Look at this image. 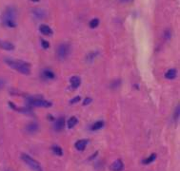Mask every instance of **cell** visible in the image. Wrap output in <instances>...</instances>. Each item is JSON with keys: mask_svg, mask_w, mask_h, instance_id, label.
Wrapping results in <instances>:
<instances>
[{"mask_svg": "<svg viewBox=\"0 0 180 171\" xmlns=\"http://www.w3.org/2000/svg\"><path fill=\"white\" fill-rule=\"evenodd\" d=\"M29 104L33 107H52V103L40 97H31L29 98Z\"/></svg>", "mask_w": 180, "mask_h": 171, "instance_id": "5", "label": "cell"}, {"mask_svg": "<svg viewBox=\"0 0 180 171\" xmlns=\"http://www.w3.org/2000/svg\"><path fill=\"white\" fill-rule=\"evenodd\" d=\"M98 25H99V20H98L97 18H94V19H93L91 22H90V27H91L92 29L96 28Z\"/></svg>", "mask_w": 180, "mask_h": 171, "instance_id": "20", "label": "cell"}, {"mask_svg": "<svg viewBox=\"0 0 180 171\" xmlns=\"http://www.w3.org/2000/svg\"><path fill=\"white\" fill-rule=\"evenodd\" d=\"M71 85V88H77L80 84H81V79L79 76H73L70 80Z\"/></svg>", "mask_w": 180, "mask_h": 171, "instance_id": "9", "label": "cell"}, {"mask_svg": "<svg viewBox=\"0 0 180 171\" xmlns=\"http://www.w3.org/2000/svg\"><path fill=\"white\" fill-rule=\"evenodd\" d=\"M38 128H39V127H38V125H37L36 123H31V124H29V125L26 127V130H27V131H28L29 133H34V132H36L37 130H38Z\"/></svg>", "mask_w": 180, "mask_h": 171, "instance_id": "13", "label": "cell"}, {"mask_svg": "<svg viewBox=\"0 0 180 171\" xmlns=\"http://www.w3.org/2000/svg\"><path fill=\"white\" fill-rule=\"evenodd\" d=\"M88 145V141L87 140H79L75 143V147L76 149L79 150V151H83L85 148H86Z\"/></svg>", "mask_w": 180, "mask_h": 171, "instance_id": "10", "label": "cell"}, {"mask_svg": "<svg viewBox=\"0 0 180 171\" xmlns=\"http://www.w3.org/2000/svg\"><path fill=\"white\" fill-rule=\"evenodd\" d=\"M124 169V164L121 160H116L111 165V171H122Z\"/></svg>", "mask_w": 180, "mask_h": 171, "instance_id": "6", "label": "cell"}, {"mask_svg": "<svg viewBox=\"0 0 180 171\" xmlns=\"http://www.w3.org/2000/svg\"><path fill=\"white\" fill-rule=\"evenodd\" d=\"M5 62L8 66H10L12 70H15L22 74L28 75L31 73V65L28 62L22 61V60H15V59H5Z\"/></svg>", "mask_w": 180, "mask_h": 171, "instance_id": "1", "label": "cell"}, {"mask_svg": "<svg viewBox=\"0 0 180 171\" xmlns=\"http://www.w3.org/2000/svg\"><path fill=\"white\" fill-rule=\"evenodd\" d=\"M176 73H177L176 70L171 69V70H169L167 71V72H166L165 77L167 78V79H174L175 76H176Z\"/></svg>", "mask_w": 180, "mask_h": 171, "instance_id": "14", "label": "cell"}, {"mask_svg": "<svg viewBox=\"0 0 180 171\" xmlns=\"http://www.w3.org/2000/svg\"><path fill=\"white\" fill-rule=\"evenodd\" d=\"M78 101H80V97H79V96H77V97L74 98L73 100L71 101V104H74V103H77Z\"/></svg>", "mask_w": 180, "mask_h": 171, "instance_id": "24", "label": "cell"}, {"mask_svg": "<svg viewBox=\"0 0 180 171\" xmlns=\"http://www.w3.org/2000/svg\"><path fill=\"white\" fill-rule=\"evenodd\" d=\"M122 2H125V3H128V2H130V1H133V0H121Z\"/></svg>", "mask_w": 180, "mask_h": 171, "instance_id": "26", "label": "cell"}, {"mask_svg": "<svg viewBox=\"0 0 180 171\" xmlns=\"http://www.w3.org/2000/svg\"><path fill=\"white\" fill-rule=\"evenodd\" d=\"M155 159H156V154H155V153H152V154L149 157V158H147L146 160H144V161H143V164H149L152 163V162H154Z\"/></svg>", "mask_w": 180, "mask_h": 171, "instance_id": "19", "label": "cell"}, {"mask_svg": "<svg viewBox=\"0 0 180 171\" xmlns=\"http://www.w3.org/2000/svg\"><path fill=\"white\" fill-rule=\"evenodd\" d=\"M7 171H9V170H7Z\"/></svg>", "mask_w": 180, "mask_h": 171, "instance_id": "28", "label": "cell"}, {"mask_svg": "<svg viewBox=\"0 0 180 171\" xmlns=\"http://www.w3.org/2000/svg\"><path fill=\"white\" fill-rule=\"evenodd\" d=\"M64 125H65V119L63 118V117H61V118H58L55 121L53 127H55V129L56 131H60V130H62L63 128H64Z\"/></svg>", "mask_w": 180, "mask_h": 171, "instance_id": "8", "label": "cell"}, {"mask_svg": "<svg viewBox=\"0 0 180 171\" xmlns=\"http://www.w3.org/2000/svg\"><path fill=\"white\" fill-rule=\"evenodd\" d=\"M52 150L53 153H55V154L57 155V156H62V155H63V150L61 149V147H59L58 146H52Z\"/></svg>", "mask_w": 180, "mask_h": 171, "instance_id": "18", "label": "cell"}, {"mask_svg": "<svg viewBox=\"0 0 180 171\" xmlns=\"http://www.w3.org/2000/svg\"><path fill=\"white\" fill-rule=\"evenodd\" d=\"M77 122H78V120H77L76 117H74V116L71 117V118L69 119V121H68V128H74L76 125V124H77Z\"/></svg>", "mask_w": 180, "mask_h": 171, "instance_id": "15", "label": "cell"}, {"mask_svg": "<svg viewBox=\"0 0 180 171\" xmlns=\"http://www.w3.org/2000/svg\"><path fill=\"white\" fill-rule=\"evenodd\" d=\"M71 51V48L68 44H61L57 47L56 49V57L59 60H64L68 57Z\"/></svg>", "mask_w": 180, "mask_h": 171, "instance_id": "4", "label": "cell"}, {"mask_svg": "<svg viewBox=\"0 0 180 171\" xmlns=\"http://www.w3.org/2000/svg\"><path fill=\"white\" fill-rule=\"evenodd\" d=\"M103 125H104V122H103V121H98V122H95L92 125L91 128L92 130H98L101 128H103Z\"/></svg>", "mask_w": 180, "mask_h": 171, "instance_id": "17", "label": "cell"}, {"mask_svg": "<svg viewBox=\"0 0 180 171\" xmlns=\"http://www.w3.org/2000/svg\"><path fill=\"white\" fill-rule=\"evenodd\" d=\"M4 86H5V81L0 78V88H2Z\"/></svg>", "mask_w": 180, "mask_h": 171, "instance_id": "25", "label": "cell"}, {"mask_svg": "<svg viewBox=\"0 0 180 171\" xmlns=\"http://www.w3.org/2000/svg\"><path fill=\"white\" fill-rule=\"evenodd\" d=\"M179 111H180L179 106H177L176 109H175V111H174V119H175V120L179 118V115H180V114H179Z\"/></svg>", "mask_w": 180, "mask_h": 171, "instance_id": "22", "label": "cell"}, {"mask_svg": "<svg viewBox=\"0 0 180 171\" xmlns=\"http://www.w3.org/2000/svg\"><path fill=\"white\" fill-rule=\"evenodd\" d=\"M43 76L47 79H53L55 78V73L50 70H45L43 71Z\"/></svg>", "mask_w": 180, "mask_h": 171, "instance_id": "16", "label": "cell"}, {"mask_svg": "<svg viewBox=\"0 0 180 171\" xmlns=\"http://www.w3.org/2000/svg\"><path fill=\"white\" fill-rule=\"evenodd\" d=\"M16 19L17 12L15 9L12 7L7 8L1 16L2 23L8 28H15V27H16Z\"/></svg>", "mask_w": 180, "mask_h": 171, "instance_id": "2", "label": "cell"}, {"mask_svg": "<svg viewBox=\"0 0 180 171\" xmlns=\"http://www.w3.org/2000/svg\"><path fill=\"white\" fill-rule=\"evenodd\" d=\"M39 30H40V33L45 34V35H52V30L48 25H44V24L41 25Z\"/></svg>", "mask_w": 180, "mask_h": 171, "instance_id": "11", "label": "cell"}, {"mask_svg": "<svg viewBox=\"0 0 180 171\" xmlns=\"http://www.w3.org/2000/svg\"><path fill=\"white\" fill-rule=\"evenodd\" d=\"M33 14L35 18L37 19H43L45 16H46V12H45L43 9H34Z\"/></svg>", "mask_w": 180, "mask_h": 171, "instance_id": "7", "label": "cell"}, {"mask_svg": "<svg viewBox=\"0 0 180 171\" xmlns=\"http://www.w3.org/2000/svg\"><path fill=\"white\" fill-rule=\"evenodd\" d=\"M21 159L23 160L24 163L34 171H43L41 164H40L36 160H34L33 157L29 156L28 154H26V153H22Z\"/></svg>", "mask_w": 180, "mask_h": 171, "instance_id": "3", "label": "cell"}, {"mask_svg": "<svg viewBox=\"0 0 180 171\" xmlns=\"http://www.w3.org/2000/svg\"><path fill=\"white\" fill-rule=\"evenodd\" d=\"M0 49H5V51H12V49H15V46L10 42L0 41Z\"/></svg>", "mask_w": 180, "mask_h": 171, "instance_id": "12", "label": "cell"}, {"mask_svg": "<svg viewBox=\"0 0 180 171\" xmlns=\"http://www.w3.org/2000/svg\"><path fill=\"white\" fill-rule=\"evenodd\" d=\"M31 1H34V2H38L39 0H31Z\"/></svg>", "mask_w": 180, "mask_h": 171, "instance_id": "27", "label": "cell"}, {"mask_svg": "<svg viewBox=\"0 0 180 171\" xmlns=\"http://www.w3.org/2000/svg\"><path fill=\"white\" fill-rule=\"evenodd\" d=\"M41 45H42V47L44 49H49V47H50V44H49V42L46 41V40H44V39H41Z\"/></svg>", "mask_w": 180, "mask_h": 171, "instance_id": "21", "label": "cell"}, {"mask_svg": "<svg viewBox=\"0 0 180 171\" xmlns=\"http://www.w3.org/2000/svg\"><path fill=\"white\" fill-rule=\"evenodd\" d=\"M91 102H92V99H91V98H86V99H85L84 103H83V106H86V105L90 104Z\"/></svg>", "mask_w": 180, "mask_h": 171, "instance_id": "23", "label": "cell"}]
</instances>
